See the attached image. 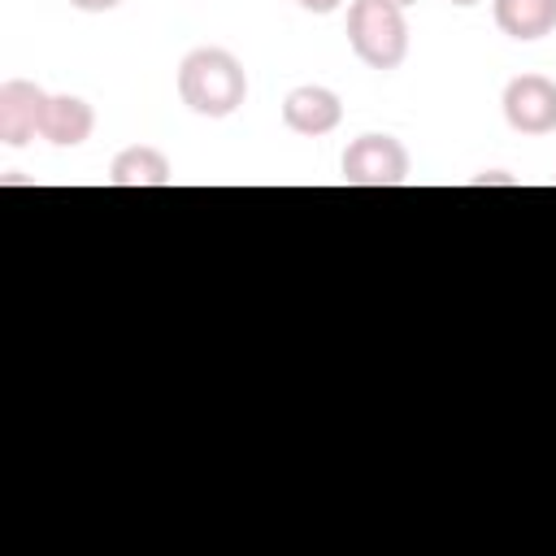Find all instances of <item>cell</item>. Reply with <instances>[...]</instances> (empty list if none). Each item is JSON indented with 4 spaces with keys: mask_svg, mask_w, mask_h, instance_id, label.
Instances as JSON below:
<instances>
[{
    "mask_svg": "<svg viewBox=\"0 0 556 556\" xmlns=\"http://www.w3.org/2000/svg\"><path fill=\"white\" fill-rule=\"evenodd\" d=\"M447 4H456V9H473V4H482V0H447Z\"/></svg>",
    "mask_w": 556,
    "mask_h": 556,
    "instance_id": "13",
    "label": "cell"
},
{
    "mask_svg": "<svg viewBox=\"0 0 556 556\" xmlns=\"http://www.w3.org/2000/svg\"><path fill=\"white\" fill-rule=\"evenodd\" d=\"M343 182L348 187H400L408 182V148L395 139V135H356L348 148H343Z\"/></svg>",
    "mask_w": 556,
    "mask_h": 556,
    "instance_id": "3",
    "label": "cell"
},
{
    "mask_svg": "<svg viewBox=\"0 0 556 556\" xmlns=\"http://www.w3.org/2000/svg\"><path fill=\"white\" fill-rule=\"evenodd\" d=\"M178 100L195 117H230L248 100V70L226 48H191L178 61Z\"/></svg>",
    "mask_w": 556,
    "mask_h": 556,
    "instance_id": "1",
    "label": "cell"
},
{
    "mask_svg": "<svg viewBox=\"0 0 556 556\" xmlns=\"http://www.w3.org/2000/svg\"><path fill=\"white\" fill-rule=\"evenodd\" d=\"M282 122L295 135L321 139L343 122V100L321 83H300V87H291L282 96Z\"/></svg>",
    "mask_w": 556,
    "mask_h": 556,
    "instance_id": "6",
    "label": "cell"
},
{
    "mask_svg": "<svg viewBox=\"0 0 556 556\" xmlns=\"http://www.w3.org/2000/svg\"><path fill=\"white\" fill-rule=\"evenodd\" d=\"M122 0H70V9H78V13H113Z\"/></svg>",
    "mask_w": 556,
    "mask_h": 556,
    "instance_id": "10",
    "label": "cell"
},
{
    "mask_svg": "<svg viewBox=\"0 0 556 556\" xmlns=\"http://www.w3.org/2000/svg\"><path fill=\"white\" fill-rule=\"evenodd\" d=\"M486 182H508V187H513L517 178H508L504 169H486V174H478V178H473V187H486Z\"/></svg>",
    "mask_w": 556,
    "mask_h": 556,
    "instance_id": "12",
    "label": "cell"
},
{
    "mask_svg": "<svg viewBox=\"0 0 556 556\" xmlns=\"http://www.w3.org/2000/svg\"><path fill=\"white\" fill-rule=\"evenodd\" d=\"M169 182H174V165L152 143H130L109 165V187H169Z\"/></svg>",
    "mask_w": 556,
    "mask_h": 556,
    "instance_id": "8",
    "label": "cell"
},
{
    "mask_svg": "<svg viewBox=\"0 0 556 556\" xmlns=\"http://www.w3.org/2000/svg\"><path fill=\"white\" fill-rule=\"evenodd\" d=\"M387 4H395V9H408V4H417V0H387Z\"/></svg>",
    "mask_w": 556,
    "mask_h": 556,
    "instance_id": "14",
    "label": "cell"
},
{
    "mask_svg": "<svg viewBox=\"0 0 556 556\" xmlns=\"http://www.w3.org/2000/svg\"><path fill=\"white\" fill-rule=\"evenodd\" d=\"M552 182H556V178H552Z\"/></svg>",
    "mask_w": 556,
    "mask_h": 556,
    "instance_id": "15",
    "label": "cell"
},
{
    "mask_svg": "<svg viewBox=\"0 0 556 556\" xmlns=\"http://www.w3.org/2000/svg\"><path fill=\"white\" fill-rule=\"evenodd\" d=\"M500 109L517 135H552L556 130V83L547 74H517L508 78Z\"/></svg>",
    "mask_w": 556,
    "mask_h": 556,
    "instance_id": "4",
    "label": "cell"
},
{
    "mask_svg": "<svg viewBox=\"0 0 556 556\" xmlns=\"http://www.w3.org/2000/svg\"><path fill=\"white\" fill-rule=\"evenodd\" d=\"M91 130H96V113H91V104L83 96H70V91L48 96L43 122H39V139H48L52 148H78V143L91 139Z\"/></svg>",
    "mask_w": 556,
    "mask_h": 556,
    "instance_id": "7",
    "label": "cell"
},
{
    "mask_svg": "<svg viewBox=\"0 0 556 556\" xmlns=\"http://www.w3.org/2000/svg\"><path fill=\"white\" fill-rule=\"evenodd\" d=\"M52 91H43L30 78H4L0 83V143L9 148H26L39 135L43 122V104Z\"/></svg>",
    "mask_w": 556,
    "mask_h": 556,
    "instance_id": "5",
    "label": "cell"
},
{
    "mask_svg": "<svg viewBox=\"0 0 556 556\" xmlns=\"http://www.w3.org/2000/svg\"><path fill=\"white\" fill-rule=\"evenodd\" d=\"M491 17L508 39H543L556 30V0H491Z\"/></svg>",
    "mask_w": 556,
    "mask_h": 556,
    "instance_id": "9",
    "label": "cell"
},
{
    "mask_svg": "<svg viewBox=\"0 0 556 556\" xmlns=\"http://www.w3.org/2000/svg\"><path fill=\"white\" fill-rule=\"evenodd\" d=\"M348 43L369 70H395L408 56V22L404 9L387 0H352L348 4Z\"/></svg>",
    "mask_w": 556,
    "mask_h": 556,
    "instance_id": "2",
    "label": "cell"
},
{
    "mask_svg": "<svg viewBox=\"0 0 556 556\" xmlns=\"http://www.w3.org/2000/svg\"><path fill=\"white\" fill-rule=\"evenodd\" d=\"M295 4H300L304 13H317V17H326V13H334L343 0H295Z\"/></svg>",
    "mask_w": 556,
    "mask_h": 556,
    "instance_id": "11",
    "label": "cell"
}]
</instances>
